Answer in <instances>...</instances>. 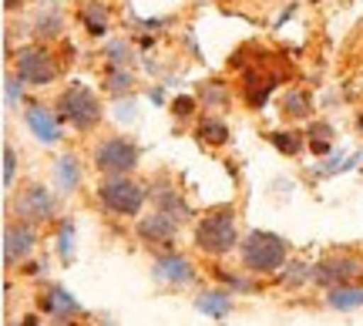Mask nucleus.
Masks as SVG:
<instances>
[{
    "instance_id": "obj_1",
    "label": "nucleus",
    "mask_w": 363,
    "mask_h": 326,
    "mask_svg": "<svg viewBox=\"0 0 363 326\" xmlns=\"http://www.w3.org/2000/svg\"><path fill=\"white\" fill-rule=\"evenodd\" d=\"M195 249L206 256H229L239 249V225H235V206H216L195 222Z\"/></svg>"
},
{
    "instance_id": "obj_2",
    "label": "nucleus",
    "mask_w": 363,
    "mask_h": 326,
    "mask_svg": "<svg viewBox=\"0 0 363 326\" xmlns=\"http://www.w3.org/2000/svg\"><path fill=\"white\" fill-rule=\"evenodd\" d=\"M239 259L252 276H269L279 273L289 262V242L283 235L266 232V229H252V232L239 242Z\"/></svg>"
},
{
    "instance_id": "obj_3",
    "label": "nucleus",
    "mask_w": 363,
    "mask_h": 326,
    "mask_svg": "<svg viewBox=\"0 0 363 326\" xmlns=\"http://www.w3.org/2000/svg\"><path fill=\"white\" fill-rule=\"evenodd\" d=\"M54 111H57L61 121L71 125L74 131L98 128V121L104 118V108H101V101H98V94H94V88H88L84 81H71L65 91L57 94Z\"/></svg>"
},
{
    "instance_id": "obj_4",
    "label": "nucleus",
    "mask_w": 363,
    "mask_h": 326,
    "mask_svg": "<svg viewBox=\"0 0 363 326\" xmlns=\"http://www.w3.org/2000/svg\"><path fill=\"white\" fill-rule=\"evenodd\" d=\"M148 198V189L138 185L131 175H104L98 182V202L111 215H138Z\"/></svg>"
},
{
    "instance_id": "obj_5",
    "label": "nucleus",
    "mask_w": 363,
    "mask_h": 326,
    "mask_svg": "<svg viewBox=\"0 0 363 326\" xmlns=\"http://www.w3.org/2000/svg\"><path fill=\"white\" fill-rule=\"evenodd\" d=\"M91 162L101 175H131L142 162V148L131 138H121V135H111V138H101L91 152Z\"/></svg>"
},
{
    "instance_id": "obj_6",
    "label": "nucleus",
    "mask_w": 363,
    "mask_h": 326,
    "mask_svg": "<svg viewBox=\"0 0 363 326\" xmlns=\"http://www.w3.org/2000/svg\"><path fill=\"white\" fill-rule=\"evenodd\" d=\"M17 74L30 88H48L51 81H57L61 64H57V57L51 54L48 44H24L17 51Z\"/></svg>"
},
{
    "instance_id": "obj_7",
    "label": "nucleus",
    "mask_w": 363,
    "mask_h": 326,
    "mask_svg": "<svg viewBox=\"0 0 363 326\" xmlns=\"http://www.w3.org/2000/svg\"><path fill=\"white\" fill-rule=\"evenodd\" d=\"M360 273H363V262L357 259L353 252H330V256L313 262V283L323 289L347 286V283H353Z\"/></svg>"
},
{
    "instance_id": "obj_8",
    "label": "nucleus",
    "mask_w": 363,
    "mask_h": 326,
    "mask_svg": "<svg viewBox=\"0 0 363 326\" xmlns=\"http://www.w3.org/2000/svg\"><path fill=\"white\" fill-rule=\"evenodd\" d=\"M152 279L162 283V286H192L199 279V269L195 262L185 256V252H175V249H165L155 262H152Z\"/></svg>"
},
{
    "instance_id": "obj_9",
    "label": "nucleus",
    "mask_w": 363,
    "mask_h": 326,
    "mask_svg": "<svg viewBox=\"0 0 363 326\" xmlns=\"http://www.w3.org/2000/svg\"><path fill=\"white\" fill-rule=\"evenodd\" d=\"M13 209H17V219L40 225V222H51L54 215H57V198H54V192L44 189V185H27L24 192L17 196Z\"/></svg>"
},
{
    "instance_id": "obj_10",
    "label": "nucleus",
    "mask_w": 363,
    "mask_h": 326,
    "mask_svg": "<svg viewBox=\"0 0 363 326\" xmlns=\"http://www.w3.org/2000/svg\"><path fill=\"white\" fill-rule=\"evenodd\" d=\"M38 246V225L34 222H7L4 225V266L11 269L13 262H24Z\"/></svg>"
},
{
    "instance_id": "obj_11",
    "label": "nucleus",
    "mask_w": 363,
    "mask_h": 326,
    "mask_svg": "<svg viewBox=\"0 0 363 326\" xmlns=\"http://www.w3.org/2000/svg\"><path fill=\"white\" fill-rule=\"evenodd\" d=\"M148 198L155 202L158 212H165V215H172V219L179 222V225H185V222L192 219L195 212L192 206L182 198V192L175 189V185L169 182V175H158L155 182H148Z\"/></svg>"
},
{
    "instance_id": "obj_12",
    "label": "nucleus",
    "mask_w": 363,
    "mask_h": 326,
    "mask_svg": "<svg viewBox=\"0 0 363 326\" xmlns=\"http://www.w3.org/2000/svg\"><path fill=\"white\" fill-rule=\"evenodd\" d=\"M24 125L27 131L38 138L40 145H57L61 142V135H65V121H61V115L57 111H51V108L44 105H30L24 111Z\"/></svg>"
},
{
    "instance_id": "obj_13",
    "label": "nucleus",
    "mask_w": 363,
    "mask_h": 326,
    "mask_svg": "<svg viewBox=\"0 0 363 326\" xmlns=\"http://www.w3.org/2000/svg\"><path fill=\"white\" fill-rule=\"evenodd\" d=\"M175 232H179V222L165 215V212H152V215H145V219L135 222V235L142 239L145 246H162L169 249L175 242Z\"/></svg>"
},
{
    "instance_id": "obj_14",
    "label": "nucleus",
    "mask_w": 363,
    "mask_h": 326,
    "mask_svg": "<svg viewBox=\"0 0 363 326\" xmlns=\"http://www.w3.org/2000/svg\"><path fill=\"white\" fill-rule=\"evenodd\" d=\"M38 306L51 316V320H78V316H84L81 303L74 300V293H67L65 286H48L40 293Z\"/></svg>"
},
{
    "instance_id": "obj_15",
    "label": "nucleus",
    "mask_w": 363,
    "mask_h": 326,
    "mask_svg": "<svg viewBox=\"0 0 363 326\" xmlns=\"http://www.w3.org/2000/svg\"><path fill=\"white\" fill-rule=\"evenodd\" d=\"M30 27H34V38H38V44H48V40L65 38V11H61L57 4H44Z\"/></svg>"
},
{
    "instance_id": "obj_16",
    "label": "nucleus",
    "mask_w": 363,
    "mask_h": 326,
    "mask_svg": "<svg viewBox=\"0 0 363 326\" xmlns=\"http://www.w3.org/2000/svg\"><path fill=\"white\" fill-rule=\"evenodd\" d=\"M233 306H235V293H229V289H206V293L195 296V310L212 316V320H225L233 313Z\"/></svg>"
},
{
    "instance_id": "obj_17",
    "label": "nucleus",
    "mask_w": 363,
    "mask_h": 326,
    "mask_svg": "<svg viewBox=\"0 0 363 326\" xmlns=\"http://www.w3.org/2000/svg\"><path fill=\"white\" fill-rule=\"evenodd\" d=\"M54 185L61 196H71L81 189V162L74 152H65V155L54 162Z\"/></svg>"
},
{
    "instance_id": "obj_18",
    "label": "nucleus",
    "mask_w": 363,
    "mask_h": 326,
    "mask_svg": "<svg viewBox=\"0 0 363 326\" xmlns=\"http://www.w3.org/2000/svg\"><path fill=\"white\" fill-rule=\"evenodd\" d=\"M78 21L88 30V38H104L111 30V13H108V4H101V0H88L78 11Z\"/></svg>"
},
{
    "instance_id": "obj_19",
    "label": "nucleus",
    "mask_w": 363,
    "mask_h": 326,
    "mask_svg": "<svg viewBox=\"0 0 363 326\" xmlns=\"http://www.w3.org/2000/svg\"><path fill=\"white\" fill-rule=\"evenodd\" d=\"M279 84V74H256V71H246V105L252 108V111H259L266 101H269L272 88Z\"/></svg>"
},
{
    "instance_id": "obj_20",
    "label": "nucleus",
    "mask_w": 363,
    "mask_h": 326,
    "mask_svg": "<svg viewBox=\"0 0 363 326\" xmlns=\"http://www.w3.org/2000/svg\"><path fill=\"white\" fill-rule=\"evenodd\" d=\"M326 306L340 310V313H353L363 306V286L360 283H347V286L326 289Z\"/></svg>"
},
{
    "instance_id": "obj_21",
    "label": "nucleus",
    "mask_w": 363,
    "mask_h": 326,
    "mask_svg": "<svg viewBox=\"0 0 363 326\" xmlns=\"http://www.w3.org/2000/svg\"><path fill=\"white\" fill-rule=\"evenodd\" d=\"M195 138H199L202 145H208V148H219V145H225L233 135H229V125H225L222 118L206 115L202 121H199V128H195Z\"/></svg>"
},
{
    "instance_id": "obj_22",
    "label": "nucleus",
    "mask_w": 363,
    "mask_h": 326,
    "mask_svg": "<svg viewBox=\"0 0 363 326\" xmlns=\"http://www.w3.org/2000/svg\"><path fill=\"white\" fill-rule=\"evenodd\" d=\"M283 118L289 121H303V118H313V94L303 91V88H293V91L283 94Z\"/></svg>"
},
{
    "instance_id": "obj_23",
    "label": "nucleus",
    "mask_w": 363,
    "mask_h": 326,
    "mask_svg": "<svg viewBox=\"0 0 363 326\" xmlns=\"http://www.w3.org/2000/svg\"><path fill=\"white\" fill-rule=\"evenodd\" d=\"M333 138H337V128L330 121H313L306 128V148L313 155H330L333 152Z\"/></svg>"
},
{
    "instance_id": "obj_24",
    "label": "nucleus",
    "mask_w": 363,
    "mask_h": 326,
    "mask_svg": "<svg viewBox=\"0 0 363 326\" xmlns=\"http://www.w3.org/2000/svg\"><path fill=\"white\" fill-rule=\"evenodd\" d=\"M101 88L111 94V98H125V94H131V88H135V74H131V67H104Z\"/></svg>"
},
{
    "instance_id": "obj_25",
    "label": "nucleus",
    "mask_w": 363,
    "mask_h": 326,
    "mask_svg": "<svg viewBox=\"0 0 363 326\" xmlns=\"http://www.w3.org/2000/svg\"><path fill=\"white\" fill-rule=\"evenodd\" d=\"M269 138V145L276 148V152H283V155L296 158L303 148H306V135H299L296 128H279V131H269L266 135Z\"/></svg>"
},
{
    "instance_id": "obj_26",
    "label": "nucleus",
    "mask_w": 363,
    "mask_h": 326,
    "mask_svg": "<svg viewBox=\"0 0 363 326\" xmlns=\"http://www.w3.org/2000/svg\"><path fill=\"white\" fill-rule=\"evenodd\" d=\"M279 283L289 289L296 286H306V283H313V262H303V259H289L279 269Z\"/></svg>"
},
{
    "instance_id": "obj_27",
    "label": "nucleus",
    "mask_w": 363,
    "mask_h": 326,
    "mask_svg": "<svg viewBox=\"0 0 363 326\" xmlns=\"http://www.w3.org/2000/svg\"><path fill=\"white\" fill-rule=\"evenodd\" d=\"M199 101H206V108H225L229 105V84H222V81H202L199 84V91H195Z\"/></svg>"
},
{
    "instance_id": "obj_28",
    "label": "nucleus",
    "mask_w": 363,
    "mask_h": 326,
    "mask_svg": "<svg viewBox=\"0 0 363 326\" xmlns=\"http://www.w3.org/2000/svg\"><path fill=\"white\" fill-rule=\"evenodd\" d=\"M104 61H108V67H131L135 64V51H131L128 40H111L104 47Z\"/></svg>"
},
{
    "instance_id": "obj_29",
    "label": "nucleus",
    "mask_w": 363,
    "mask_h": 326,
    "mask_svg": "<svg viewBox=\"0 0 363 326\" xmlns=\"http://www.w3.org/2000/svg\"><path fill=\"white\" fill-rule=\"evenodd\" d=\"M57 256H61V262L74 259V222L71 219L57 222Z\"/></svg>"
},
{
    "instance_id": "obj_30",
    "label": "nucleus",
    "mask_w": 363,
    "mask_h": 326,
    "mask_svg": "<svg viewBox=\"0 0 363 326\" xmlns=\"http://www.w3.org/2000/svg\"><path fill=\"white\" fill-rule=\"evenodd\" d=\"M216 276H219L222 286H229V293H256V289H259V283H256V279H249V276H242V273L216 269Z\"/></svg>"
},
{
    "instance_id": "obj_31",
    "label": "nucleus",
    "mask_w": 363,
    "mask_h": 326,
    "mask_svg": "<svg viewBox=\"0 0 363 326\" xmlns=\"http://www.w3.org/2000/svg\"><path fill=\"white\" fill-rule=\"evenodd\" d=\"M4 101H7V108L24 105V78L21 74H7L4 78Z\"/></svg>"
},
{
    "instance_id": "obj_32",
    "label": "nucleus",
    "mask_w": 363,
    "mask_h": 326,
    "mask_svg": "<svg viewBox=\"0 0 363 326\" xmlns=\"http://www.w3.org/2000/svg\"><path fill=\"white\" fill-rule=\"evenodd\" d=\"M195 105H199V98H195V94H182V98L172 101V115L179 118V121H185V118L195 115Z\"/></svg>"
},
{
    "instance_id": "obj_33",
    "label": "nucleus",
    "mask_w": 363,
    "mask_h": 326,
    "mask_svg": "<svg viewBox=\"0 0 363 326\" xmlns=\"http://www.w3.org/2000/svg\"><path fill=\"white\" fill-rule=\"evenodd\" d=\"M13 172H17V152L11 142H4V189L13 185Z\"/></svg>"
},
{
    "instance_id": "obj_34",
    "label": "nucleus",
    "mask_w": 363,
    "mask_h": 326,
    "mask_svg": "<svg viewBox=\"0 0 363 326\" xmlns=\"http://www.w3.org/2000/svg\"><path fill=\"white\" fill-rule=\"evenodd\" d=\"M115 121H121V125H131L135 121V101H131V94L128 98H118L115 101Z\"/></svg>"
},
{
    "instance_id": "obj_35",
    "label": "nucleus",
    "mask_w": 363,
    "mask_h": 326,
    "mask_svg": "<svg viewBox=\"0 0 363 326\" xmlns=\"http://www.w3.org/2000/svg\"><path fill=\"white\" fill-rule=\"evenodd\" d=\"M148 101H152V105H165V88H162V84L148 88Z\"/></svg>"
},
{
    "instance_id": "obj_36",
    "label": "nucleus",
    "mask_w": 363,
    "mask_h": 326,
    "mask_svg": "<svg viewBox=\"0 0 363 326\" xmlns=\"http://www.w3.org/2000/svg\"><path fill=\"white\" fill-rule=\"evenodd\" d=\"M24 7V0H4V11H21Z\"/></svg>"
},
{
    "instance_id": "obj_37",
    "label": "nucleus",
    "mask_w": 363,
    "mask_h": 326,
    "mask_svg": "<svg viewBox=\"0 0 363 326\" xmlns=\"http://www.w3.org/2000/svg\"><path fill=\"white\" fill-rule=\"evenodd\" d=\"M21 326H40V320L30 313V316H24V320H21Z\"/></svg>"
},
{
    "instance_id": "obj_38",
    "label": "nucleus",
    "mask_w": 363,
    "mask_h": 326,
    "mask_svg": "<svg viewBox=\"0 0 363 326\" xmlns=\"http://www.w3.org/2000/svg\"><path fill=\"white\" fill-rule=\"evenodd\" d=\"M51 326H78L74 320H51Z\"/></svg>"
},
{
    "instance_id": "obj_39",
    "label": "nucleus",
    "mask_w": 363,
    "mask_h": 326,
    "mask_svg": "<svg viewBox=\"0 0 363 326\" xmlns=\"http://www.w3.org/2000/svg\"><path fill=\"white\" fill-rule=\"evenodd\" d=\"M357 128L363 131V111H360V115H357Z\"/></svg>"
},
{
    "instance_id": "obj_40",
    "label": "nucleus",
    "mask_w": 363,
    "mask_h": 326,
    "mask_svg": "<svg viewBox=\"0 0 363 326\" xmlns=\"http://www.w3.org/2000/svg\"><path fill=\"white\" fill-rule=\"evenodd\" d=\"M7 326H21V323H7Z\"/></svg>"
},
{
    "instance_id": "obj_41",
    "label": "nucleus",
    "mask_w": 363,
    "mask_h": 326,
    "mask_svg": "<svg viewBox=\"0 0 363 326\" xmlns=\"http://www.w3.org/2000/svg\"><path fill=\"white\" fill-rule=\"evenodd\" d=\"M101 326H115V323H101Z\"/></svg>"
}]
</instances>
